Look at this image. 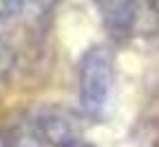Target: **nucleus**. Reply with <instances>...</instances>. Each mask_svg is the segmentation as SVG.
<instances>
[{"label": "nucleus", "mask_w": 159, "mask_h": 147, "mask_svg": "<svg viewBox=\"0 0 159 147\" xmlns=\"http://www.w3.org/2000/svg\"><path fill=\"white\" fill-rule=\"evenodd\" d=\"M80 106L89 116H102L113 88V53L97 44L84 51L77 66Z\"/></svg>", "instance_id": "f257e3e1"}, {"label": "nucleus", "mask_w": 159, "mask_h": 147, "mask_svg": "<svg viewBox=\"0 0 159 147\" xmlns=\"http://www.w3.org/2000/svg\"><path fill=\"white\" fill-rule=\"evenodd\" d=\"M31 125L40 134V138L51 147H80V141H82L80 116L60 106L42 108Z\"/></svg>", "instance_id": "f03ea898"}, {"label": "nucleus", "mask_w": 159, "mask_h": 147, "mask_svg": "<svg viewBox=\"0 0 159 147\" xmlns=\"http://www.w3.org/2000/svg\"><path fill=\"white\" fill-rule=\"evenodd\" d=\"M104 29L113 37H126L137 22V0H95Z\"/></svg>", "instance_id": "7ed1b4c3"}, {"label": "nucleus", "mask_w": 159, "mask_h": 147, "mask_svg": "<svg viewBox=\"0 0 159 147\" xmlns=\"http://www.w3.org/2000/svg\"><path fill=\"white\" fill-rule=\"evenodd\" d=\"M9 147H47V143L40 138V134L31 128H25V130H18L11 138V145Z\"/></svg>", "instance_id": "20e7f679"}, {"label": "nucleus", "mask_w": 159, "mask_h": 147, "mask_svg": "<svg viewBox=\"0 0 159 147\" xmlns=\"http://www.w3.org/2000/svg\"><path fill=\"white\" fill-rule=\"evenodd\" d=\"M22 11V0H0V22L20 15Z\"/></svg>", "instance_id": "39448f33"}, {"label": "nucleus", "mask_w": 159, "mask_h": 147, "mask_svg": "<svg viewBox=\"0 0 159 147\" xmlns=\"http://www.w3.org/2000/svg\"><path fill=\"white\" fill-rule=\"evenodd\" d=\"M13 68V51L7 42L0 37V77L7 75L9 70Z\"/></svg>", "instance_id": "423d86ee"}, {"label": "nucleus", "mask_w": 159, "mask_h": 147, "mask_svg": "<svg viewBox=\"0 0 159 147\" xmlns=\"http://www.w3.org/2000/svg\"><path fill=\"white\" fill-rule=\"evenodd\" d=\"M80 147H93V145H80Z\"/></svg>", "instance_id": "0eeeda50"}, {"label": "nucleus", "mask_w": 159, "mask_h": 147, "mask_svg": "<svg viewBox=\"0 0 159 147\" xmlns=\"http://www.w3.org/2000/svg\"><path fill=\"white\" fill-rule=\"evenodd\" d=\"M0 147H2V143H0Z\"/></svg>", "instance_id": "6e6552de"}]
</instances>
